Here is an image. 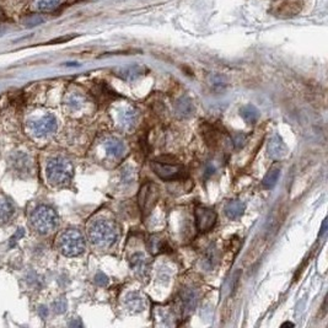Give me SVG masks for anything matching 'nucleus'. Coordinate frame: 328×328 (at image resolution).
<instances>
[{"mask_svg":"<svg viewBox=\"0 0 328 328\" xmlns=\"http://www.w3.org/2000/svg\"><path fill=\"white\" fill-rule=\"evenodd\" d=\"M88 235L91 242L98 247H110L117 241L119 231L113 221L107 219H98L90 224Z\"/></svg>","mask_w":328,"mask_h":328,"instance_id":"f257e3e1","label":"nucleus"},{"mask_svg":"<svg viewBox=\"0 0 328 328\" xmlns=\"http://www.w3.org/2000/svg\"><path fill=\"white\" fill-rule=\"evenodd\" d=\"M46 175L50 185L62 187L70 183L74 176V166L68 159L58 156L50 159L46 166Z\"/></svg>","mask_w":328,"mask_h":328,"instance_id":"f03ea898","label":"nucleus"},{"mask_svg":"<svg viewBox=\"0 0 328 328\" xmlns=\"http://www.w3.org/2000/svg\"><path fill=\"white\" fill-rule=\"evenodd\" d=\"M30 224L36 233L48 235L58 228L59 218L53 208L48 206H40L31 213Z\"/></svg>","mask_w":328,"mask_h":328,"instance_id":"7ed1b4c3","label":"nucleus"},{"mask_svg":"<svg viewBox=\"0 0 328 328\" xmlns=\"http://www.w3.org/2000/svg\"><path fill=\"white\" fill-rule=\"evenodd\" d=\"M85 237L76 229L65 230L58 238V248L67 257H76L85 251Z\"/></svg>","mask_w":328,"mask_h":328,"instance_id":"20e7f679","label":"nucleus"},{"mask_svg":"<svg viewBox=\"0 0 328 328\" xmlns=\"http://www.w3.org/2000/svg\"><path fill=\"white\" fill-rule=\"evenodd\" d=\"M58 123L53 115H43L41 117L32 118L26 124L27 133L32 138L43 139L49 137L57 130Z\"/></svg>","mask_w":328,"mask_h":328,"instance_id":"39448f33","label":"nucleus"},{"mask_svg":"<svg viewBox=\"0 0 328 328\" xmlns=\"http://www.w3.org/2000/svg\"><path fill=\"white\" fill-rule=\"evenodd\" d=\"M151 168L164 181L182 180L187 177V170L183 166L176 164H167L165 161H153Z\"/></svg>","mask_w":328,"mask_h":328,"instance_id":"423d86ee","label":"nucleus"},{"mask_svg":"<svg viewBox=\"0 0 328 328\" xmlns=\"http://www.w3.org/2000/svg\"><path fill=\"white\" fill-rule=\"evenodd\" d=\"M159 197H160V190L159 187L154 183H145L141 188V192L138 194V202L141 211L144 215H148L154 209L155 204L158 203Z\"/></svg>","mask_w":328,"mask_h":328,"instance_id":"0eeeda50","label":"nucleus"},{"mask_svg":"<svg viewBox=\"0 0 328 328\" xmlns=\"http://www.w3.org/2000/svg\"><path fill=\"white\" fill-rule=\"evenodd\" d=\"M195 225L201 233H207L211 230L216 224V213L208 208H197L195 209Z\"/></svg>","mask_w":328,"mask_h":328,"instance_id":"6e6552de","label":"nucleus"},{"mask_svg":"<svg viewBox=\"0 0 328 328\" xmlns=\"http://www.w3.org/2000/svg\"><path fill=\"white\" fill-rule=\"evenodd\" d=\"M130 268L133 269L134 273L139 277V278H146L149 276V269H150V264H149L148 258L145 257L144 253L137 252L134 253L129 260Z\"/></svg>","mask_w":328,"mask_h":328,"instance_id":"1a4fd4ad","label":"nucleus"},{"mask_svg":"<svg viewBox=\"0 0 328 328\" xmlns=\"http://www.w3.org/2000/svg\"><path fill=\"white\" fill-rule=\"evenodd\" d=\"M286 154H288V149H286L285 143L278 134H274L268 143L269 158L273 160H281V159L285 158Z\"/></svg>","mask_w":328,"mask_h":328,"instance_id":"9d476101","label":"nucleus"},{"mask_svg":"<svg viewBox=\"0 0 328 328\" xmlns=\"http://www.w3.org/2000/svg\"><path fill=\"white\" fill-rule=\"evenodd\" d=\"M125 306H127V308L130 311V312L133 313L143 312V311L145 310L146 306L145 299H144V296L141 295V293H138V291H132V293H129L127 296H125Z\"/></svg>","mask_w":328,"mask_h":328,"instance_id":"9b49d317","label":"nucleus"},{"mask_svg":"<svg viewBox=\"0 0 328 328\" xmlns=\"http://www.w3.org/2000/svg\"><path fill=\"white\" fill-rule=\"evenodd\" d=\"M118 120H119V124L122 125L125 129H130L137 124V120H138V112L137 110L132 107H125L122 108L118 113Z\"/></svg>","mask_w":328,"mask_h":328,"instance_id":"f8f14e48","label":"nucleus"},{"mask_svg":"<svg viewBox=\"0 0 328 328\" xmlns=\"http://www.w3.org/2000/svg\"><path fill=\"white\" fill-rule=\"evenodd\" d=\"M103 148H105L106 153L111 156V158L118 159L123 155L124 153V144H123L122 141H119L118 138H115V137H111V138H107L105 141H103Z\"/></svg>","mask_w":328,"mask_h":328,"instance_id":"ddd939ff","label":"nucleus"},{"mask_svg":"<svg viewBox=\"0 0 328 328\" xmlns=\"http://www.w3.org/2000/svg\"><path fill=\"white\" fill-rule=\"evenodd\" d=\"M11 164H13L14 170L18 171L19 173L30 172L32 170V160L23 153L15 154L11 159Z\"/></svg>","mask_w":328,"mask_h":328,"instance_id":"4468645a","label":"nucleus"},{"mask_svg":"<svg viewBox=\"0 0 328 328\" xmlns=\"http://www.w3.org/2000/svg\"><path fill=\"white\" fill-rule=\"evenodd\" d=\"M14 213H15V208H14L13 203L4 195H0V225L9 223L13 218Z\"/></svg>","mask_w":328,"mask_h":328,"instance_id":"2eb2a0df","label":"nucleus"},{"mask_svg":"<svg viewBox=\"0 0 328 328\" xmlns=\"http://www.w3.org/2000/svg\"><path fill=\"white\" fill-rule=\"evenodd\" d=\"M181 301H182V305L186 310L193 311L198 304V295L193 289L186 288L181 293Z\"/></svg>","mask_w":328,"mask_h":328,"instance_id":"dca6fc26","label":"nucleus"},{"mask_svg":"<svg viewBox=\"0 0 328 328\" xmlns=\"http://www.w3.org/2000/svg\"><path fill=\"white\" fill-rule=\"evenodd\" d=\"M245 209L246 206L243 202L230 201L225 206V214L229 219L235 220V219H238L240 216H242V214L245 213Z\"/></svg>","mask_w":328,"mask_h":328,"instance_id":"f3484780","label":"nucleus"},{"mask_svg":"<svg viewBox=\"0 0 328 328\" xmlns=\"http://www.w3.org/2000/svg\"><path fill=\"white\" fill-rule=\"evenodd\" d=\"M176 113L180 116L181 118H187L190 117L194 112V108H193L192 101L187 97H182L176 102V107H175Z\"/></svg>","mask_w":328,"mask_h":328,"instance_id":"a211bd4d","label":"nucleus"},{"mask_svg":"<svg viewBox=\"0 0 328 328\" xmlns=\"http://www.w3.org/2000/svg\"><path fill=\"white\" fill-rule=\"evenodd\" d=\"M202 130H203V137L204 139H206L207 143H208V145L211 146L219 145L221 139V134L218 129H215V128L211 127V125H206Z\"/></svg>","mask_w":328,"mask_h":328,"instance_id":"6ab92c4d","label":"nucleus"},{"mask_svg":"<svg viewBox=\"0 0 328 328\" xmlns=\"http://www.w3.org/2000/svg\"><path fill=\"white\" fill-rule=\"evenodd\" d=\"M218 260H219L218 248H216V246L213 243V245L209 246L208 250L206 251V255H204V266H206L208 269H211L218 264Z\"/></svg>","mask_w":328,"mask_h":328,"instance_id":"aec40b11","label":"nucleus"},{"mask_svg":"<svg viewBox=\"0 0 328 328\" xmlns=\"http://www.w3.org/2000/svg\"><path fill=\"white\" fill-rule=\"evenodd\" d=\"M240 115L243 119L247 123H256L259 118V111L253 105H246L242 108H240Z\"/></svg>","mask_w":328,"mask_h":328,"instance_id":"412c9836","label":"nucleus"},{"mask_svg":"<svg viewBox=\"0 0 328 328\" xmlns=\"http://www.w3.org/2000/svg\"><path fill=\"white\" fill-rule=\"evenodd\" d=\"M84 102H85L84 97L81 95H78V94H71L65 100V105H67L68 110L71 111V112H76V111L81 110V107L84 106Z\"/></svg>","mask_w":328,"mask_h":328,"instance_id":"4be33fe9","label":"nucleus"},{"mask_svg":"<svg viewBox=\"0 0 328 328\" xmlns=\"http://www.w3.org/2000/svg\"><path fill=\"white\" fill-rule=\"evenodd\" d=\"M63 3L64 0H35V8L38 11H52Z\"/></svg>","mask_w":328,"mask_h":328,"instance_id":"5701e85b","label":"nucleus"},{"mask_svg":"<svg viewBox=\"0 0 328 328\" xmlns=\"http://www.w3.org/2000/svg\"><path fill=\"white\" fill-rule=\"evenodd\" d=\"M279 176H281V170L279 168H273V170H271L264 176L262 183H263V186L266 188H273L276 186L277 181H278Z\"/></svg>","mask_w":328,"mask_h":328,"instance_id":"b1692460","label":"nucleus"},{"mask_svg":"<svg viewBox=\"0 0 328 328\" xmlns=\"http://www.w3.org/2000/svg\"><path fill=\"white\" fill-rule=\"evenodd\" d=\"M136 170L132 166H125L120 172V180L123 183H132L136 181Z\"/></svg>","mask_w":328,"mask_h":328,"instance_id":"393cba45","label":"nucleus"},{"mask_svg":"<svg viewBox=\"0 0 328 328\" xmlns=\"http://www.w3.org/2000/svg\"><path fill=\"white\" fill-rule=\"evenodd\" d=\"M165 247H166V243L161 237H159V236H153V237L150 238V246H149L150 252H153V253L163 252V250Z\"/></svg>","mask_w":328,"mask_h":328,"instance_id":"a878e982","label":"nucleus"},{"mask_svg":"<svg viewBox=\"0 0 328 328\" xmlns=\"http://www.w3.org/2000/svg\"><path fill=\"white\" fill-rule=\"evenodd\" d=\"M120 78H123L124 80H134L136 78H138L141 75V69L139 68H129L124 69V70L120 71Z\"/></svg>","mask_w":328,"mask_h":328,"instance_id":"bb28decb","label":"nucleus"},{"mask_svg":"<svg viewBox=\"0 0 328 328\" xmlns=\"http://www.w3.org/2000/svg\"><path fill=\"white\" fill-rule=\"evenodd\" d=\"M53 308H54V311L57 313L65 312V310H67V301H65V299H58V300H55L53 303Z\"/></svg>","mask_w":328,"mask_h":328,"instance_id":"cd10ccee","label":"nucleus"},{"mask_svg":"<svg viewBox=\"0 0 328 328\" xmlns=\"http://www.w3.org/2000/svg\"><path fill=\"white\" fill-rule=\"evenodd\" d=\"M246 141H247V136H246V134L240 133L236 136L235 139H234V144H235V146L237 149L242 148V146L246 144Z\"/></svg>","mask_w":328,"mask_h":328,"instance_id":"c85d7f7f","label":"nucleus"},{"mask_svg":"<svg viewBox=\"0 0 328 328\" xmlns=\"http://www.w3.org/2000/svg\"><path fill=\"white\" fill-rule=\"evenodd\" d=\"M95 281H96V284H98L100 286H105V285H107L108 278L105 276V274L101 273V272H100V273L96 274Z\"/></svg>","mask_w":328,"mask_h":328,"instance_id":"c756f323","label":"nucleus"},{"mask_svg":"<svg viewBox=\"0 0 328 328\" xmlns=\"http://www.w3.org/2000/svg\"><path fill=\"white\" fill-rule=\"evenodd\" d=\"M326 229H327V220L323 221L322 228H321V233H320V235H323V234L326 233Z\"/></svg>","mask_w":328,"mask_h":328,"instance_id":"7c9ffc66","label":"nucleus"},{"mask_svg":"<svg viewBox=\"0 0 328 328\" xmlns=\"http://www.w3.org/2000/svg\"><path fill=\"white\" fill-rule=\"evenodd\" d=\"M41 312H42V315L45 316V317H46V316H47V312H48V310H47V308L45 307V306H43V307H41Z\"/></svg>","mask_w":328,"mask_h":328,"instance_id":"2f4dec72","label":"nucleus"}]
</instances>
